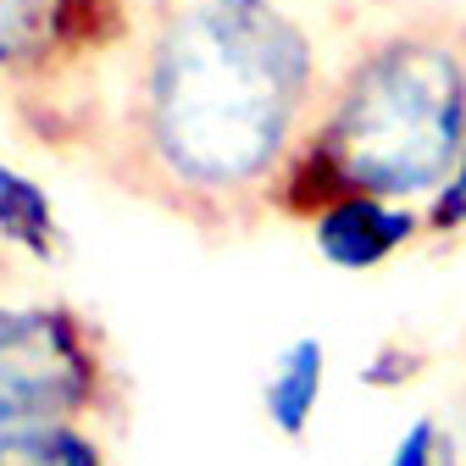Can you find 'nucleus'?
Masks as SVG:
<instances>
[{"label":"nucleus","mask_w":466,"mask_h":466,"mask_svg":"<svg viewBox=\"0 0 466 466\" xmlns=\"http://www.w3.org/2000/svg\"><path fill=\"white\" fill-rule=\"evenodd\" d=\"M428 350L422 344H411V339H383L372 356L361 361V383L367 389H378V394H394V389H411L422 372H428Z\"/></svg>","instance_id":"10"},{"label":"nucleus","mask_w":466,"mask_h":466,"mask_svg":"<svg viewBox=\"0 0 466 466\" xmlns=\"http://www.w3.org/2000/svg\"><path fill=\"white\" fill-rule=\"evenodd\" d=\"M322 394H328V339L322 333H295L267 367L261 417L278 439L306 444V433L322 411Z\"/></svg>","instance_id":"6"},{"label":"nucleus","mask_w":466,"mask_h":466,"mask_svg":"<svg viewBox=\"0 0 466 466\" xmlns=\"http://www.w3.org/2000/svg\"><path fill=\"white\" fill-rule=\"evenodd\" d=\"M0 245H12L17 256L56 267L67 250V233H62V211H56L50 189L39 178H28L23 167H12L0 156Z\"/></svg>","instance_id":"7"},{"label":"nucleus","mask_w":466,"mask_h":466,"mask_svg":"<svg viewBox=\"0 0 466 466\" xmlns=\"http://www.w3.org/2000/svg\"><path fill=\"white\" fill-rule=\"evenodd\" d=\"M466 156V23L411 17L367 34L289 156L272 217L306 222L333 195L433 200Z\"/></svg>","instance_id":"2"},{"label":"nucleus","mask_w":466,"mask_h":466,"mask_svg":"<svg viewBox=\"0 0 466 466\" xmlns=\"http://www.w3.org/2000/svg\"><path fill=\"white\" fill-rule=\"evenodd\" d=\"M383 466H466V461H461V439L439 417H411Z\"/></svg>","instance_id":"9"},{"label":"nucleus","mask_w":466,"mask_h":466,"mask_svg":"<svg viewBox=\"0 0 466 466\" xmlns=\"http://www.w3.org/2000/svg\"><path fill=\"white\" fill-rule=\"evenodd\" d=\"M367 34L361 0H123L116 39L17 116L45 150L228 239L272 217L289 156Z\"/></svg>","instance_id":"1"},{"label":"nucleus","mask_w":466,"mask_h":466,"mask_svg":"<svg viewBox=\"0 0 466 466\" xmlns=\"http://www.w3.org/2000/svg\"><path fill=\"white\" fill-rule=\"evenodd\" d=\"M116 28L123 0H0V106L73 78Z\"/></svg>","instance_id":"4"},{"label":"nucleus","mask_w":466,"mask_h":466,"mask_svg":"<svg viewBox=\"0 0 466 466\" xmlns=\"http://www.w3.org/2000/svg\"><path fill=\"white\" fill-rule=\"evenodd\" d=\"M0 466H111L95 422H39L0 433Z\"/></svg>","instance_id":"8"},{"label":"nucleus","mask_w":466,"mask_h":466,"mask_svg":"<svg viewBox=\"0 0 466 466\" xmlns=\"http://www.w3.org/2000/svg\"><path fill=\"white\" fill-rule=\"evenodd\" d=\"M311 245L339 272H378L400 250L428 239V206L417 200H389V195H333L306 217Z\"/></svg>","instance_id":"5"},{"label":"nucleus","mask_w":466,"mask_h":466,"mask_svg":"<svg viewBox=\"0 0 466 466\" xmlns=\"http://www.w3.org/2000/svg\"><path fill=\"white\" fill-rule=\"evenodd\" d=\"M461 233H466V156L455 178L428 200V239H461Z\"/></svg>","instance_id":"11"},{"label":"nucleus","mask_w":466,"mask_h":466,"mask_svg":"<svg viewBox=\"0 0 466 466\" xmlns=\"http://www.w3.org/2000/svg\"><path fill=\"white\" fill-rule=\"evenodd\" d=\"M123 411L106 333L62 300H0V433Z\"/></svg>","instance_id":"3"}]
</instances>
